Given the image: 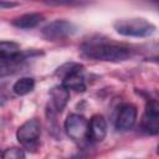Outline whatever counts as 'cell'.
Here are the masks:
<instances>
[{
    "instance_id": "obj_1",
    "label": "cell",
    "mask_w": 159,
    "mask_h": 159,
    "mask_svg": "<svg viewBox=\"0 0 159 159\" xmlns=\"http://www.w3.org/2000/svg\"><path fill=\"white\" fill-rule=\"evenodd\" d=\"M82 53L88 58L107 62H122L128 60L130 56L129 48L107 42L87 43L82 47Z\"/></svg>"
},
{
    "instance_id": "obj_2",
    "label": "cell",
    "mask_w": 159,
    "mask_h": 159,
    "mask_svg": "<svg viewBox=\"0 0 159 159\" xmlns=\"http://www.w3.org/2000/svg\"><path fill=\"white\" fill-rule=\"evenodd\" d=\"M114 30L123 36L147 37L155 32V25L143 17L120 19L114 22Z\"/></svg>"
},
{
    "instance_id": "obj_3",
    "label": "cell",
    "mask_w": 159,
    "mask_h": 159,
    "mask_svg": "<svg viewBox=\"0 0 159 159\" xmlns=\"http://www.w3.org/2000/svg\"><path fill=\"white\" fill-rule=\"evenodd\" d=\"M40 135L41 123L37 118L27 119L19 127L16 132V138L19 143L29 152H36L40 144Z\"/></svg>"
},
{
    "instance_id": "obj_4",
    "label": "cell",
    "mask_w": 159,
    "mask_h": 159,
    "mask_svg": "<svg viewBox=\"0 0 159 159\" xmlns=\"http://www.w3.org/2000/svg\"><path fill=\"white\" fill-rule=\"evenodd\" d=\"M76 31L77 26L73 22L67 20H55L42 29V36L48 41H56L70 37Z\"/></svg>"
},
{
    "instance_id": "obj_5",
    "label": "cell",
    "mask_w": 159,
    "mask_h": 159,
    "mask_svg": "<svg viewBox=\"0 0 159 159\" xmlns=\"http://www.w3.org/2000/svg\"><path fill=\"white\" fill-rule=\"evenodd\" d=\"M65 130L75 142H82L87 138L88 120L81 114H70L65 120Z\"/></svg>"
},
{
    "instance_id": "obj_6",
    "label": "cell",
    "mask_w": 159,
    "mask_h": 159,
    "mask_svg": "<svg viewBox=\"0 0 159 159\" xmlns=\"http://www.w3.org/2000/svg\"><path fill=\"white\" fill-rule=\"evenodd\" d=\"M142 130L147 134L155 135L159 132V104L157 99L148 101L140 123Z\"/></svg>"
},
{
    "instance_id": "obj_7",
    "label": "cell",
    "mask_w": 159,
    "mask_h": 159,
    "mask_svg": "<svg viewBox=\"0 0 159 159\" xmlns=\"http://www.w3.org/2000/svg\"><path fill=\"white\" fill-rule=\"evenodd\" d=\"M137 107L132 103H125L120 107L116 119V129L119 132H127L133 128L137 120Z\"/></svg>"
},
{
    "instance_id": "obj_8",
    "label": "cell",
    "mask_w": 159,
    "mask_h": 159,
    "mask_svg": "<svg viewBox=\"0 0 159 159\" xmlns=\"http://www.w3.org/2000/svg\"><path fill=\"white\" fill-rule=\"evenodd\" d=\"M107 135V122L102 114H94L88 122L87 139L93 143L102 142Z\"/></svg>"
},
{
    "instance_id": "obj_9",
    "label": "cell",
    "mask_w": 159,
    "mask_h": 159,
    "mask_svg": "<svg viewBox=\"0 0 159 159\" xmlns=\"http://www.w3.org/2000/svg\"><path fill=\"white\" fill-rule=\"evenodd\" d=\"M50 97H51V104L48 111L53 113H60L63 111V108L66 107L70 99V91L62 84H58L52 87V89L50 91Z\"/></svg>"
},
{
    "instance_id": "obj_10",
    "label": "cell",
    "mask_w": 159,
    "mask_h": 159,
    "mask_svg": "<svg viewBox=\"0 0 159 159\" xmlns=\"http://www.w3.org/2000/svg\"><path fill=\"white\" fill-rule=\"evenodd\" d=\"M42 20H43V15H41L39 12H29V14H24L19 17L14 19L12 25L17 29L30 30V29L36 27Z\"/></svg>"
},
{
    "instance_id": "obj_11",
    "label": "cell",
    "mask_w": 159,
    "mask_h": 159,
    "mask_svg": "<svg viewBox=\"0 0 159 159\" xmlns=\"http://www.w3.org/2000/svg\"><path fill=\"white\" fill-rule=\"evenodd\" d=\"M21 55L20 45L14 41H0V63L17 58Z\"/></svg>"
},
{
    "instance_id": "obj_12",
    "label": "cell",
    "mask_w": 159,
    "mask_h": 159,
    "mask_svg": "<svg viewBox=\"0 0 159 159\" xmlns=\"http://www.w3.org/2000/svg\"><path fill=\"white\" fill-rule=\"evenodd\" d=\"M81 73L82 72H75V73L66 76L62 80V86L66 87L68 91L73 89L77 92H84L86 91V83H84V80H83Z\"/></svg>"
},
{
    "instance_id": "obj_13",
    "label": "cell",
    "mask_w": 159,
    "mask_h": 159,
    "mask_svg": "<svg viewBox=\"0 0 159 159\" xmlns=\"http://www.w3.org/2000/svg\"><path fill=\"white\" fill-rule=\"evenodd\" d=\"M34 88H35V80L32 77H22L17 80L12 86V89L17 96H26L30 92H32Z\"/></svg>"
},
{
    "instance_id": "obj_14",
    "label": "cell",
    "mask_w": 159,
    "mask_h": 159,
    "mask_svg": "<svg viewBox=\"0 0 159 159\" xmlns=\"http://www.w3.org/2000/svg\"><path fill=\"white\" fill-rule=\"evenodd\" d=\"M82 70H83V66L81 63H77V62H67V63L62 65L61 67H58L56 70V73L55 75L58 76V77H61L63 80L66 76H68L71 73L82 72Z\"/></svg>"
},
{
    "instance_id": "obj_15",
    "label": "cell",
    "mask_w": 159,
    "mask_h": 159,
    "mask_svg": "<svg viewBox=\"0 0 159 159\" xmlns=\"http://www.w3.org/2000/svg\"><path fill=\"white\" fill-rule=\"evenodd\" d=\"M4 159H25V150L20 147H11L2 152Z\"/></svg>"
},
{
    "instance_id": "obj_16",
    "label": "cell",
    "mask_w": 159,
    "mask_h": 159,
    "mask_svg": "<svg viewBox=\"0 0 159 159\" xmlns=\"http://www.w3.org/2000/svg\"><path fill=\"white\" fill-rule=\"evenodd\" d=\"M17 5H19L17 2H5V1H0V7H4V9L15 7V6H17Z\"/></svg>"
},
{
    "instance_id": "obj_17",
    "label": "cell",
    "mask_w": 159,
    "mask_h": 159,
    "mask_svg": "<svg viewBox=\"0 0 159 159\" xmlns=\"http://www.w3.org/2000/svg\"><path fill=\"white\" fill-rule=\"evenodd\" d=\"M0 159H4V158H2V152H1V150H0Z\"/></svg>"
}]
</instances>
